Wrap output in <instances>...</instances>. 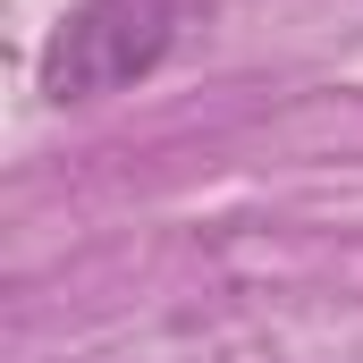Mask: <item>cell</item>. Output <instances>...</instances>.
<instances>
[{
    "label": "cell",
    "instance_id": "cell-1",
    "mask_svg": "<svg viewBox=\"0 0 363 363\" xmlns=\"http://www.w3.org/2000/svg\"><path fill=\"white\" fill-rule=\"evenodd\" d=\"M178 0H77L43 43V93L51 101H101L144 85L178 51Z\"/></svg>",
    "mask_w": 363,
    "mask_h": 363
}]
</instances>
